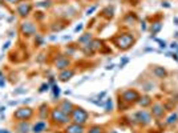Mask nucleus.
<instances>
[{
	"label": "nucleus",
	"mask_w": 178,
	"mask_h": 133,
	"mask_svg": "<svg viewBox=\"0 0 178 133\" xmlns=\"http://www.w3.org/2000/svg\"><path fill=\"white\" fill-rule=\"evenodd\" d=\"M16 11H17V15H19L20 17H27L31 14V11H32V4L28 2H23L17 5Z\"/></svg>",
	"instance_id": "nucleus-9"
},
{
	"label": "nucleus",
	"mask_w": 178,
	"mask_h": 133,
	"mask_svg": "<svg viewBox=\"0 0 178 133\" xmlns=\"http://www.w3.org/2000/svg\"><path fill=\"white\" fill-rule=\"evenodd\" d=\"M177 119H178V114L177 113H174V114H171L170 117H169V119L166 120V124H169V125H170V124H174L177 121Z\"/></svg>",
	"instance_id": "nucleus-26"
},
{
	"label": "nucleus",
	"mask_w": 178,
	"mask_h": 133,
	"mask_svg": "<svg viewBox=\"0 0 178 133\" xmlns=\"http://www.w3.org/2000/svg\"><path fill=\"white\" fill-rule=\"evenodd\" d=\"M48 128V124L45 120H39V121H36V124H33L32 125V132L33 133H43L44 131H47Z\"/></svg>",
	"instance_id": "nucleus-12"
},
{
	"label": "nucleus",
	"mask_w": 178,
	"mask_h": 133,
	"mask_svg": "<svg viewBox=\"0 0 178 133\" xmlns=\"http://www.w3.org/2000/svg\"><path fill=\"white\" fill-rule=\"evenodd\" d=\"M164 112H165L164 105H161V104H154V105H153V108H152L153 116H156V117H162V116H164Z\"/></svg>",
	"instance_id": "nucleus-15"
},
{
	"label": "nucleus",
	"mask_w": 178,
	"mask_h": 133,
	"mask_svg": "<svg viewBox=\"0 0 178 133\" xmlns=\"http://www.w3.org/2000/svg\"><path fill=\"white\" fill-rule=\"evenodd\" d=\"M128 63H129V59L128 57H124V59H122V61L120 63V68H122L125 64H128Z\"/></svg>",
	"instance_id": "nucleus-28"
},
{
	"label": "nucleus",
	"mask_w": 178,
	"mask_h": 133,
	"mask_svg": "<svg viewBox=\"0 0 178 133\" xmlns=\"http://www.w3.org/2000/svg\"><path fill=\"white\" fill-rule=\"evenodd\" d=\"M51 0H47V2H40V3H36V7L39 8H48L51 7Z\"/></svg>",
	"instance_id": "nucleus-24"
},
{
	"label": "nucleus",
	"mask_w": 178,
	"mask_h": 133,
	"mask_svg": "<svg viewBox=\"0 0 178 133\" xmlns=\"http://www.w3.org/2000/svg\"><path fill=\"white\" fill-rule=\"evenodd\" d=\"M141 107L142 108H146V107H149L150 104H152V98L149 97V96H144V97H140L138 98V101H137Z\"/></svg>",
	"instance_id": "nucleus-19"
},
{
	"label": "nucleus",
	"mask_w": 178,
	"mask_h": 133,
	"mask_svg": "<svg viewBox=\"0 0 178 133\" xmlns=\"http://www.w3.org/2000/svg\"><path fill=\"white\" fill-rule=\"evenodd\" d=\"M81 29H82V24H80V26H77L75 28V32H79V31H81Z\"/></svg>",
	"instance_id": "nucleus-35"
},
{
	"label": "nucleus",
	"mask_w": 178,
	"mask_h": 133,
	"mask_svg": "<svg viewBox=\"0 0 178 133\" xmlns=\"http://www.w3.org/2000/svg\"><path fill=\"white\" fill-rule=\"evenodd\" d=\"M100 47H101L100 40L93 39V40H90L88 44H85L84 47H82V51H84L85 55H92V53H94L97 49H100Z\"/></svg>",
	"instance_id": "nucleus-7"
},
{
	"label": "nucleus",
	"mask_w": 178,
	"mask_h": 133,
	"mask_svg": "<svg viewBox=\"0 0 178 133\" xmlns=\"http://www.w3.org/2000/svg\"><path fill=\"white\" fill-rule=\"evenodd\" d=\"M0 133H12V132L8 131V129H1V128H0Z\"/></svg>",
	"instance_id": "nucleus-36"
},
{
	"label": "nucleus",
	"mask_w": 178,
	"mask_h": 133,
	"mask_svg": "<svg viewBox=\"0 0 178 133\" xmlns=\"http://www.w3.org/2000/svg\"><path fill=\"white\" fill-rule=\"evenodd\" d=\"M33 109L29 107H21L19 109H16L13 112V119L16 121H28L29 119H32L33 116Z\"/></svg>",
	"instance_id": "nucleus-3"
},
{
	"label": "nucleus",
	"mask_w": 178,
	"mask_h": 133,
	"mask_svg": "<svg viewBox=\"0 0 178 133\" xmlns=\"http://www.w3.org/2000/svg\"><path fill=\"white\" fill-rule=\"evenodd\" d=\"M138 98H140V95L136 91H133V89H128V91H125L122 93V100L128 104L136 103V101H138Z\"/></svg>",
	"instance_id": "nucleus-8"
},
{
	"label": "nucleus",
	"mask_w": 178,
	"mask_h": 133,
	"mask_svg": "<svg viewBox=\"0 0 178 133\" xmlns=\"http://www.w3.org/2000/svg\"><path fill=\"white\" fill-rule=\"evenodd\" d=\"M174 23H176V26H178V19H177V17L174 19Z\"/></svg>",
	"instance_id": "nucleus-42"
},
{
	"label": "nucleus",
	"mask_w": 178,
	"mask_h": 133,
	"mask_svg": "<svg viewBox=\"0 0 178 133\" xmlns=\"http://www.w3.org/2000/svg\"><path fill=\"white\" fill-rule=\"evenodd\" d=\"M89 119V113L87 110L84 109V108H76L72 110V113H70V120H72L73 122L76 124H80V125H84L85 122L88 121Z\"/></svg>",
	"instance_id": "nucleus-2"
},
{
	"label": "nucleus",
	"mask_w": 178,
	"mask_h": 133,
	"mask_svg": "<svg viewBox=\"0 0 178 133\" xmlns=\"http://www.w3.org/2000/svg\"><path fill=\"white\" fill-rule=\"evenodd\" d=\"M4 85H5V81H4V79L1 77V73H0V88H3Z\"/></svg>",
	"instance_id": "nucleus-31"
},
{
	"label": "nucleus",
	"mask_w": 178,
	"mask_h": 133,
	"mask_svg": "<svg viewBox=\"0 0 178 133\" xmlns=\"http://www.w3.org/2000/svg\"><path fill=\"white\" fill-rule=\"evenodd\" d=\"M20 32L25 38H31V36H33L36 33V26L33 23H31V21H23L20 24Z\"/></svg>",
	"instance_id": "nucleus-6"
},
{
	"label": "nucleus",
	"mask_w": 178,
	"mask_h": 133,
	"mask_svg": "<svg viewBox=\"0 0 178 133\" xmlns=\"http://www.w3.org/2000/svg\"><path fill=\"white\" fill-rule=\"evenodd\" d=\"M55 65H56V68H59V69H68V67L70 65V60L68 57L65 56H60L57 57V60L55 61Z\"/></svg>",
	"instance_id": "nucleus-11"
},
{
	"label": "nucleus",
	"mask_w": 178,
	"mask_h": 133,
	"mask_svg": "<svg viewBox=\"0 0 178 133\" xmlns=\"http://www.w3.org/2000/svg\"><path fill=\"white\" fill-rule=\"evenodd\" d=\"M60 109L63 110L65 114H68V116H70V113H72V110L75 109V105H73L70 101L68 100H64V101H61V104H60Z\"/></svg>",
	"instance_id": "nucleus-14"
},
{
	"label": "nucleus",
	"mask_w": 178,
	"mask_h": 133,
	"mask_svg": "<svg viewBox=\"0 0 178 133\" xmlns=\"http://www.w3.org/2000/svg\"><path fill=\"white\" fill-rule=\"evenodd\" d=\"M65 133H85V129L80 124L73 122V124H69L65 128Z\"/></svg>",
	"instance_id": "nucleus-13"
},
{
	"label": "nucleus",
	"mask_w": 178,
	"mask_h": 133,
	"mask_svg": "<svg viewBox=\"0 0 178 133\" xmlns=\"http://www.w3.org/2000/svg\"><path fill=\"white\" fill-rule=\"evenodd\" d=\"M52 91H53V98L55 100H57V98L60 97V86L57 84L52 85Z\"/></svg>",
	"instance_id": "nucleus-22"
},
{
	"label": "nucleus",
	"mask_w": 178,
	"mask_h": 133,
	"mask_svg": "<svg viewBox=\"0 0 178 133\" xmlns=\"http://www.w3.org/2000/svg\"><path fill=\"white\" fill-rule=\"evenodd\" d=\"M113 109V103L112 98H106V104H105V112H110Z\"/></svg>",
	"instance_id": "nucleus-25"
},
{
	"label": "nucleus",
	"mask_w": 178,
	"mask_h": 133,
	"mask_svg": "<svg viewBox=\"0 0 178 133\" xmlns=\"http://www.w3.org/2000/svg\"><path fill=\"white\" fill-rule=\"evenodd\" d=\"M51 120L53 124H57V125H65V124H69L72 120H70V116L65 114L60 108H55V109L51 110Z\"/></svg>",
	"instance_id": "nucleus-1"
},
{
	"label": "nucleus",
	"mask_w": 178,
	"mask_h": 133,
	"mask_svg": "<svg viewBox=\"0 0 178 133\" xmlns=\"http://www.w3.org/2000/svg\"><path fill=\"white\" fill-rule=\"evenodd\" d=\"M170 47H171V48H177V47H178V44H176V43H173V44H171Z\"/></svg>",
	"instance_id": "nucleus-40"
},
{
	"label": "nucleus",
	"mask_w": 178,
	"mask_h": 133,
	"mask_svg": "<svg viewBox=\"0 0 178 133\" xmlns=\"http://www.w3.org/2000/svg\"><path fill=\"white\" fill-rule=\"evenodd\" d=\"M88 133H104V129L100 125H93L88 129Z\"/></svg>",
	"instance_id": "nucleus-21"
},
{
	"label": "nucleus",
	"mask_w": 178,
	"mask_h": 133,
	"mask_svg": "<svg viewBox=\"0 0 178 133\" xmlns=\"http://www.w3.org/2000/svg\"><path fill=\"white\" fill-rule=\"evenodd\" d=\"M48 88H49V84H43L41 88H40V92H45L48 91Z\"/></svg>",
	"instance_id": "nucleus-30"
},
{
	"label": "nucleus",
	"mask_w": 178,
	"mask_h": 133,
	"mask_svg": "<svg viewBox=\"0 0 178 133\" xmlns=\"http://www.w3.org/2000/svg\"><path fill=\"white\" fill-rule=\"evenodd\" d=\"M96 10H97V7H96V5H93V7H90V8H89V10L87 11V15L89 16V15H92V12H94Z\"/></svg>",
	"instance_id": "nucleus-29"
},
{
	"label": "nucleus",
	"mask_w": 178,
	"mask_h": 133,
	"mask_svg": "<svg viewBox=\"0 0 178 133\" xmlns=\"http://www.w3.org/2000/svg\"><path fill=\"white\" fill-rule=\"evenodd\" d=\"M113 133H116V132H113Z\"/></svg>",
	"instance_id": "nucleus-44"
},
{
	"label": "nucleus",
	"mask_w": 178,
	"mask_h": 133,
	"mask_svg": "<svg viewBox=\"0 0 178 133\" xmlns=\"http://www.w3.org/2000/svg\"><path fill=\"white\" fill-rule=\"evenodd\" d=\"M73 75H75V72H73L72 69H64L63 72L60 73L59 79L61 80V81H68V80H70L73 77Z\"/></svg>",
	"instance_id": "nucleus-16"
},
{
	"label": "nucleus",
	"mask_w": 178,
	"mask_h": 133,
	"mask_svg": "<svg viewBox=\"0 0 178 133\" xmlns=\"http://www.w3.org/2000/svg\"><path fill=\"white\" fill-rule=\"evenodd\" d=\"M90 40H93V39H92V35H90V33H84V35H82L81 38L79 39V43H81V44L85 45V44H88Z\"/></svg>",
	"instance_id": "nucleus-20"
},
{
	"label": "nucleus",
	"mask_w": 178,
	"mask_h": 133,
	"mask_svg": "<svg viewBox=\"0 0 178 133\" xmlns=\"http://www.w3.org/2000/svg\"><path fill=\"white\" fill-rule=\"evenodd\" d=\"M134 43V39L132 35H129V33H122V35H120L117 39H116V44H117V47L120 49H122V51H126L133 45Z\"/></svg>",
	"instance_id": "nucleus-4"
},
{
	"label": "nucleus",
	"mask_w": 178,
	"mask_h": 133,
	"mask_svg": "<svg viewBox=\"0 0 178 133\" xmlns=\"http://www.w3.org/2000/svg\"><path fill=\"white\" fill-rule=\"evenodd\" d=\"M141 29H142V31H145V29H146V26H145V21H144V23H142V24H141Z\"/></svg>",
	"instance_id": "nucleus-38"
},
{
	"label": "nucleus",
	"mask_w": 178,
	"mask_h": 133,
	"mask_svg": "<svg viewBox=\"0 0 178 133\" xmlns=\"http://www.w3.org/2000/svg\"><path fill=\"white\" fill-rule=\"evenodd\" d=\"M7 3H10V4H17L19 2H21V0H5Z\"/></svg>",
	"instance_id": "nucleus-32"
},
{
	"label": "nucleus",
	"mask_w": 178,
	"mask_h": 133,
	"mask_svg": "<svg viewBox=\"0 0 178 133\" xmlns=\"http://www.w3.org/2000/svg\"><path fill=\"white\" fill-rule=\"evenodd\" d=\"M3 4V0H0V5H1Z\"/></svg>",
	"instance_id": "nucleus-43"
},
{
	"label": "nucleus",
	"mask_w": 178,
	"mask_h": 133,
	"mask_svg": "<svg viewBox=\"0 0 178 133\" xmlns=\"http://www.w3.org/2000/svg\"><path fill=\"white\" fill-rule=\"evenodd\" d=\"M133 121L141 124V125H148L152 121V116L146 110H138L133 114Z\"/></svg>",
	"instance_id": "nucleus-5"
},
{
	"label": "nucleus",
	"mask_w": 178,
	"mask_h": 133,
	"mask_svg": "<svg viewBox=\"0 0 178 133\" xmlns=\"http://www.w3.org/2000/svg\"><path fill=\"white\" fill-rule=\"evenodd\" d=\"M157 41L161 44V48H166V43H165V41H161V40H157Z\"/></svg>",
	"instance_id": "nucleus-34"
},
{
	"label": "nucleus",
	"mask_w": 178,
	"mask_h": 133,
	"mask_svg": "<svg viewBox=\"0 0 178 133\" xmlns=\"http://www.w3.org/2000/svg\"><path fill=\"white\" fill-rule=\"evenodd\" d=\"M10 45H11V41H7L4 45H3L1 49H3V51H5V49H8V47H10Z\"/></svg>",
	"instance_id": "nucleus-33"
},
{
	"label": "nucleus",
	"mask_w": 178,
	"mask_h": 133,
	"mask_svg": "<svg viewBox=\"0 0 178 133\" xmlns=\"http://www.w3.org/2000/svg\"><path fill=\"white\" fill-rule=\"evenodd\" d=\"M162 7H166V8H169V7H170V4H169L168 2H165V3H162Z\"/></svg>",
	"instance_id": "nucleus-37"
},
{
	"label": "nucleus",
	"mask_w": 178,
	"mask_h": 133,
	"mask_svg": "<svg viewBox=\"0 0 178 133\" xmlns=\"http://www.w3.org/2000/svg\"><path fill=\"white\" fill-rule=\"evenodd\" d=\"M4 110H5V108H4V107H1V108H0V113H3Z\"/></svg>",
	"instance_id": "nucleus-41"
},
{
	"label": "nucleus",
	"mask_w": 178,
	"mask_h": 133,
	"mask_svg": "<svg viewBox=\"0 0 178 133\" xmlns=\"http://www.w3.org/2000/svg\"><path fill=\"white\" fill-rule=\"evenodd\" d=\"M15 129H16V133H29L32 131V126L28 121H17Z\"/></svg>",
	"instance_id": "nucleus-10"
},
{
	"label": "nucleus",
	"mask_w": 178,
	"mask_h": 133,
	"mask_svg": "<svg viewBox=\"0 0 178 133\" xmlns=\"http://www.w3.org/2000/svg\"><path fill=\"white\" fill-rule=\"evenodd\" d=\"M161 28H162L161 23H154V24H153V27H152V33H153V35H156V33H158L159 31H161Z\"/></svg>",
	"instance_id": "nucleus-23"
},
{
	"label": "nucleus",
	"mask_w": 178,
	"mask_h": 133,
	"mask_svg": "<svg viewBox=\"0 0 178 133\" xmlns=\"http://www.w3.org/2000/svg\"><path fill=\"white\" fill-rule=\"evenodd\" d=\"M48 114H49V108H48L47 104H43L41 107L39 108V117L41 120H45L48 117Z\"/></svg>",
	"instance_id": "nucleus-17"
},
{
	"label": "nucleus",
	"mask_w": 178,
	"mask_h": 133,
	"mask_svg": "<svg viewBox=\"0 0 178 133\" xmlns=\"http://www.w3.org/2000/svg\"><path fill=\"white\" fill-rule=\"evenodd\" d=\"M113 68H114V65H113V64H110V65L106 67V69H113Z\"/></svg>",
	"instance_id": "nucleus-39"
},
{
	"label": "nucleus",
	"mask_w": 178,
	"mask_h": 133,
	"mask_svg": "<svg viewBox=\"0 0 178 133\" xmlns=\"http://www.w3.org/2000/svg\"><path fill=\"white\" fill-rule=\"evenodd\" d=\"M43 38L40 35H36V38H35V43H36V45H43Z\"/></svg>",
	"instance_id": "nucleus-27"
},
{
	"label": "nucleus",
	"mask_w": 178,
	"mask_h": 133,
	"mask_svg": "<svg viewBox=\"0 0 178 133\" xmlns=\"http://www.w3.org/2000/svg\"><path fill=\"white\" fill-rule=\"evenodd\" d=\"M153 75L156 77H158V79H164V77H166V71L164 69V67H154L153 68Z\"/></svg>",
	"instance_id": "nucleus-18"
}]
</instances>
